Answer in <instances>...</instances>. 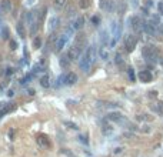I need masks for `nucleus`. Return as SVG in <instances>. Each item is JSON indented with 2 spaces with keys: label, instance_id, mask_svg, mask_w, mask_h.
Instances as JSON below:
<instances>
[{
  "label": "nucleus",
  "instance_id": "obj_1",
  "mask_svg": "<svg viewBox=\"0 0 163 157\" xmlns=\"http://www.w3.org/2000/svg\"><path fill=\"white\" fill-rule=\"evenodd\" d=\"M95 56H96L95 47H93V46H89L86 49V52L83 53L80 62H79V66H80V69H82L83 71H89V70H90L93 62H95Z\"/></svg>",
  "mask_w": 163,
  "mask_h": 157
},
{
  "label": "nucleus",
  "instance_id": "obj_2",
  "mask_svg": "<svg viewBox=\"0 0 163 157\" xmlns=\"http://www.w3.org/2000/svg\"><path fill=\"white\" fill-rule=\"evenodd\" d=\"M82 53H83V49L76 45H73L69 49V52H67V57L70 59V62H72V60H77V59H80Z\"/></svg>",
  "mask_w": 163,
  "mask_h": 157
},
{
  "label": "nucleus",
  "instance_id": "obj_3",
  "mask_svg": "<svg viewBox=\"0 0 163 157\" xmlns=\"http://www.w3.org/2000/svg\"><path fill=\"white\" fill-rule=\"evenodd\" d=\"M70 39V36L67 33H65V34H62L59 39H57V42H56V46H54V52L56 53H59V52H62L63 50V47L66 46V43H67V40Z\"/></svg>",
  "mask_w": 163,
  "mask_h": 157
},
{
  "label": "nucleus",
  "instance_id": "obj_4",
  "mask_svg": "<svg viewBox=\"0 0 163 157\" xmlns=\"http://www.w3.org/2000/svg\"><path fill=\"white\" fill-rule=\"evenodd\" d=\"M142 54L146 57L149 62H153V60L156 59V56H157L156 50H154L153 47H150V46H146V47H143V49H142Z\"/></svg>",
  "mask_w": 163,
  "mask_h": 157
},
{
  "label": "nucleus",
  "instance_id": "obj_5",
  "mask_svg": "<svg viewBox=\"0 0 163 157\" xmlns=\"http://www.w3.org/2000/svg\"><path fill=\"white\" fill-rule=\"evenodd\" d=\"M136 45H137V39H136L135 36H129V37L126 39V42H125V47H126L127 52H133Z\"/></svg>",
  "mask_w": 163,
  "mask_h": 157
},
{
  "label": "nucleus",
  "instance_id": "obj_6",
  "mask_svg": "<svg viewBox=\"0 0 163 157\" xmlns=\"http://www.w3.org/2000/svg\"><path fill=\"white\" fill-rule=\"evenodd\" d=\"M11 7H13V4H11L10 0H1L0 1V13L7 14L11 11Z\"/></svg>",
  "mask_w": 163,
  "mask_h": 157
},
{
  "label": "nucleus",
  "instance_id": "obj_7",
  "mask_svg": "<svg viewBox=\"0 0 163 157\" xmlns=\"http://www.w3.org/2000/svg\"><path fill=\"white\" fill-rule=\"evenodd\" d=\"M129 22H130L132 27H133L136 32H140V30H143V29H142V23H143V22H142V19L139 17V16H133Z\"/></svg>",
  "mask_w": 163,
  "mask_h": 157
},
{
  "label": "nucleus",
  "instance_id": "obj_8",
  "mask_svg": "<svg viewBox=\"0 0 163 157\" xmlns=\"http://www.w3.org/2000/svg\"><path fill=\"white\" fill-rule=\"evenodd\" d=\"M76 81H77V74L76 73L70 71V73L65 74V84H67V86H73Z\"/></svg>",
  "mask_w": 163,
  "mask_h": 157
},
{
  "label": "nucleus",
  "instance_id": "obj_9",
  "mask_svg": "<svg viewBox=\"0 0 163 157\" xmlns=\"http://www.w3.org/2000/svg\"><path fill=\"white\" fill-rule=\"evenodd\" d=\"M139 78L142 83H150L152 81V73L149 70H142L139 73Z\"/></svg>",
  "mask_w": 163,
  "mask_h": 157
},
{
  "label": "nucleus",
  "instance_id": "obj_10",
  "mask_svg": "<svg viewBox=\"0 0 163 157\" xmlns=\"http://www.w3.org/2000/svg\"><path fill=\"white\" fill-rule=\"evenodd\" d=\"M59 23H60V19H59V17H56V16L50 17V20H49V30H50V32L56 30V29L59 27Z\"/></svg>",
  "mask_w": 163,
  "mask_h": 157
},
{
  "label": "nucleus",
  "instance_id": "obj_11",
  "mask_svg": "<svg viewBox=\"0 0 163 157\" xmlns=\"http://www.w3.org/2000/svg\"><path fill=\"white\" fill-rule=\"evenodd\" d=\"M142 29H143V32H146V33L150 34V36L154 33V26H153L150 22H149V23L143 22V23H142Z\"/></svg>",
  "mask_w": 163,
  "mask_h": 157
},
{
  "label": "nucleus",
  "instance_id": "obj_12",
  "mask_svg": "<svg viewBox=\"0 0 163 157\" xmlns=\"http://www.w3.org/2000/svg\"><path fill=\"white\" fill-rule=\"evenodd\" d=\"M100 9L112 11L113 10V1H110V0H100Z\"/></svg>",
  "mask_w": 163,
  "mask_h": 157
},
{
  "label": "nucleus",
  "instance_id": "obj_13",
  "mask_svg": "<svg viewBox=\"0 0 163 157\" xmlns=\"http://www.w3.org/2000/svg\"><path fill=\"white\" fill-rule=\"evenodd\" d=\"M107 119L112 120V122H125V117L120 114V113H109L107 114Z\"/></svg>",
  "mask_w": 163,
  "mask_h": 157
},
{
  "label": "nucleus",
  "instance_id": "obj_14",
  "mask_svg": "<svg viewBox=\"0 0 163 157\" xmlns=\"http://www.w3.org/2000/svg\"><path fill=\"white\" fill-rule=\"evenodd\" d=\"M83 24H85V17H77L76 20L72 23V27H73L75 30H79V29L83 27Z\"/></svg>",
  "mask_w": 163,
  "mask_h": 157
},
{
  "label": "nucleus",
  "instance_id": "obj_15",
  "mask_svg": "<svg viewBox=\"0 0 163 157\" xmlns=\"http://www.w3.org/2000/svg\"><path fill=\"white\" fill-rule=\"evenodd\" d=\"M37 143H39L40 146H43V147H49V146H50L47 136H44V134H40L39 137H37Z\"/></svg>",
  "mask_w": 163,
  "mask_h": 157
},
{
  "label": "nucleus",
  "instance_id": "obj_16",
  "mask_svg": "<svg viewBox=\"0 0 163 157\" xmlns=\"http://www.w3.org/2000/svg\"><path fill=\"white\" fill-rule=\"evenodd\" d=\"M113 34H115V40L120 39V36H122V26L117 23H113Z\"/></svg>",
  "mask_w": 163,
  "mask_h": 157
},
{
  "label": "nucleus",
  "instance_id": "obj_17",
  "mask_svg": "<svg viewBox=\"0 0 163 157\" xmlns=\"http://www.w3.org/2000/svg\"><path fill=\"white\" fill-rule=\"evenodd\" d=\"M40 86H42V87H44V89L50 87V78H49V76H47V74H44V76H42V77H40Z\"/></svg>",
  "mask_w": 163,
  "mask_h": 157
},
{
  "label": "nucleus",
  "instance_id": "obj_18",
  "mask_svg": "<svg viewBox=\"0 0 163 157\" xmlns=\"http://www.w3.org/2000/svg\"><path fill=\"white\" fill-rule=\"evenodd\" d=\"M59 63H60V66L63 69H66V67H69V64H70V59L67 57V54H66V56H62L60 60H59Z\"/></svg>",
  "mask_w": 163,
  "mask_h": 157
},
{
  "label": "nucleus",
  "instance_id": "obj_19",
  "mask_svg": "<svg viewBox=\"0 0 163 157\" xmlns=\"http://www.w3.org/2000/svg\"><path fill=\"white\" fill-rule=\"evenodd\" d=\"M90 4H92V0H80V3H79L80 9H83V10L89 9V7H90Z\"/></svg>",
  "mask_w": 163,
  "mask_h": 157
},
{
  "label": "nucleus",
  "instance_id": "obj_20",
  "mask_svg": "<svg viewBox=\"0 0 163 157\" xmlns=\"http://www.w3.org/2000/svg\"><path fill=\"white\" fill-rule=\"evenodd\" d=\"M66 4V0H54V7L57 9V10H60V9H63Z\"/></svg>",
  "mask_w": 163,
  "mask_h": 157
},
{
  "label": "nucleus",
  "instance_id": "obj_21",
  "mask_svg": "<svg viewBox=\"0 0 163 157\" xmlns=\"http://www.w3.org/2000/svg\"><path fill=\"white\" fill-rule=\"evenodd\" d=\"M117 11H119V14H123L125 11H126V3L125 1H119V6H117Z\"/></svg>",
  "mask_w": 163,
  "mask_h": 157
},
{
  "label": "nucleus",
  "instance_id": "obj_22",
  "mask_svg": "<svg viewBox=\"0 0 163 157\" xmlns=\"http://www.w3.org/2000/svg\"><path fill=\"white\" fill-rule=\"evenodd\" d=\"M32 78H33V74H27V76H24L23 78H20V84H22V86H26V84H27Z\"/></svg>",
  "mask_w": 163,
  "mask_h": 157
},
{
  "label": "nucleus",
  "instance_id": "obj_23",
  "mask_svg": "<svg viewBox=\"0 0 163 157\" xmlns=\"http://www.w3.org/2000/svg\"><path fill=\"white\" fill-rule=\"evenodd\" d=\"M99 54H100V57L103 59V60H107V57H109V53H107V50L105 49V47H102L100 50H99Z\"/></svg>",
  "mask_w": 163,
  "mask_h": 157
},
{
  "label": "nucleus",
  "instance_id": "obj_24",
  "mask_svg": "<svg viewBox=\"0 0 163 157\" xmlns=\"http://www.w3.org/2000/svg\"><path fill=\"white\" fill-rule=\"evenodd\" d=\"M127 74H129V78H130V81H135L136 80V74H135V70L133 69H127Z\"/></svg>",
  "mask_w": 163,
  "mask_h": 157
},
{
  "label": "nucleus",
  "instance_id": "obj_25",
  "mask_svg": "<svg viewBox=\"0 0 163 157\" xmlns=\"http://www.w3.org/2000/svg\"><path fill=\"white\" fill-rule=\"evenodd\" d=\"M33 45L36 49H39V47H42V39L40 37H34V40H33Z\"/></svg>",
  "mask_w": 163,
  "mask_h": 157
},
{
  "label": "nucleus",
  "instance_id": "obj_26",
  "mask_svg": "<svg viewBox=\"0 0 163 157\" xmlns=\"http://www.w3.org/2000/svg\"><path fill=\"white\" fill-rule=\"evenodd\" d=\"M115 62H116V64H120V66L123 64V59H122V56H120L119 53L115 56Z\"/></svg>",
  "mask_w": 163,
  "mask_h": 157
},
{
  "label": "nucleus",
  "instance_id": "obj_27",
  "mask_svg": "<svg viewBox=\"0 0 163 157\" xmlns=\"http://www.w3.org/2000/svg\"><path fill=\"white\" fill-rule=\"evenodd\" d=\"M65 126L70 127V129H73V130H77V124L72 123V122H67V120H66V122H65Z\"/></svg>",
  "mask_w": 163,
  "mask_h": 157
},
{
  "label": "nucleus",
  "instance_id": "obj_28",
  "mask_svg": "<svg viewBox=\"0 0 163 157\" xmlns=\"http://www.w3.org/2000/svg\"><path fill=\"white\" fill-rule=\"evenodd\" d=\"M17 32H19V34H20L22 37H24V29H23L22 23H19V24H17Z\"/></svg>",
  "mask_w": 163,
  "mask_h": 157
},
{
  "label": "nucleus",
  "instance_id": "obj_29",
  "mask_svg": "<svg viewBox=\"0 0 163 157\" xmlns=\"http://www.w3.org/2000/svg\"><path fill=\"white\" fill-rule=\"evenodd\" d=\"M92 23H93L95 26H98L99 23H100V17H99V16H93V17H92Z\"/></svg>",
  "mask_w": 163,
  "mask_h": 157
},
{
  "label": "nucleus",
  "instance_id": "obj_30",
  "mask_svg": "<svg viewBox=\"0 0 163 157\" xmlns=\"http://www.w3.org/2000/svg\"><path fill=\"white\" fill-rule=\"evenodd\" d=\"M4 70H6V71H4V74H6V76H11V74H13V73H14V70H13V69H4Z\"/></svg>",
  "mask_w": 163,
  "mask_h": 157
},
{
  "label": "nucleus",
  "instance_id": "obj_31",
  "mask_svg": "<svg viewBox=\"0 0 163 157\" xmlns=\"http://www.w3.org/2000/svg\"><path fill=\"white\" fill-rule=\"evenodd\" d=\"M157 110H159L160 114H163V101H159V103H157Z\"/></svg>",
  "mask_w": 163,
  "mask_h": 157
},
{
  "label": "nucleus",
  "instance_id": "obj_32",
  "mask_svg": "<svg viewBox=\"0 0 163 157\" xmlns=\"http://www.w3.org/2000/svg\"><path fill=\"white\" fill-rule=\"evenodd\" d=\"M10 47H11V50H16L17 49V43L14 40H10Z\"/></svg>",
  "mask_w": 163,
  "mask_h": 157
},
{
  "label": "nucleus",
  "instance_id": "obj_33",
  "mask_svg": "<svg viewBox=\"0 0 163 157\" xmlns=\"http://www.w3.org/2000/svg\"><path fill=\"white\" fill-rule=\"evenodd\" d=\"M3 37H4V39H9V32H7V29H3Z\"/></svg>",
  "mask_w": 163,
  "mask_h": 157
},
{
  "label": "nucleus",
  "instance_id": "obj_34",
  "mask_svg": "<svg viewBox=\"0 0 163 157\" xmlns=\"http://www.w3.org/2000/svg\"><path fill=\"white\" fill-rule=\"evenodd\" d=\"M79 139H80V141H82V143H85V144H87V143H89V141H87V139L85 137V136H80Z\"/></svg>",
  "mask_w": 163,
  "mask_h": 157
},
{
  "label": "nucleus",
  "instance_id": "obj_35",
  "mask_svg": "<svg viewBox=\"0 0 163 157\" xmlns=\"http://www.w3.org/2000/svg\"><path fill=\"white\" fill-rule=\"evenodd\" d=\"M153 4H154V0H147V3H146V6H147V7H152Z\"/></svg>",
  "mask_w": 163,
  "mask_h": 157
},
{
  "label": "nucleus",
  "instance_id": "obj_36",
  "mask_svg": "<svg viewBox=\"0 0 163 157\" xmlns=\"http://www.w3.org/2000/svg\"><path fill=\"white\" fill-rule=\"evenodd\" d=\"M157 7H159V13L163 14V3H159V4H157Z\"/></svg>",
  "mask_w": 163,
  "mask_h": 157
},
{
  "label": "nucleus",
  "instance_id": "obj_37",
  "mask_svg": "<svg viewBox=\"0 0 163 157\" xmlns=\"http://www.w3.org/2000/svg\"><path fill=\"white\" fill-rule=\"evenodd\" d=\"M6 94H7L9 97H13V96H14V91L10 89V90H7V93H6Z\"/></svg>",
  "mask_w": 163,
  "mask_h": 157
},
{
  "label": "nucleus",
  "instance_id": "obj_38",
  "mask_svg": "<svg viewBox=\"0 0 163 157\" xmlns=\"http://www.w3.org/2000/svg\"><path fill=\"white\" fill-rule=\"evenodd\" d=\"M27 93H29V94H30V96H34V93H36V91H34V90H27Z\"/></svg>",
  "mask_w": 163,
  "mask_h": 157
},
{
  "label": "nucleus",
  "instance_id": "obj_39",
  "mask_svg": "<svg viewBox=\"0 0 163 157\" xmlns=\"http://www.w3.org/2000/svg\"><path fill=\"white\" fill-rule=\"evenodd\" d=\"M156 94H157V91H150V94H149V96H153V97H154Z\"/></svg>",
  "mask_w": 163,
  "mask_h": 157
},
{
  "label": "nucleus",
  "instance_id": "obj_40",
  "mask_svg": "<svg viewBox=\"0 0 163 157\" xmlns=\"http://www.w3.org/2000/svg\"><path fill=\"white\" fill-rule=\"evenodd\" d=\"M133 6H137V0H133Z\"/></svg>",
  "mask_w": 163,
  "mask_h": 157
},
{
  "label": "nucleus",
  "instance_id": "obj_41",
  "mask_svg": "<svg viewBox=\"0 0 163 157\" xmlns=\"http://www.w3.org/2000/svg\"><path fill=\"white\" fill-rule=\"evenodd\" d=\"M27 3H29V4H32V3H34V0H29Z\"/></svg>",
  "mask_w": 163,
  "mask_h": 157
},
{
  "label": "nucleus",
  "instance_id": "obj_42",
  "mask_svg": "<svg viewBox=\"0 0 163 157\" xmlns=\"http://www.w3.org/2000/svg\"><path fill=\"white\" fill-rule=\"evenodd\" d=\"M1 91H3V86H0V93H1Z\"/></svg>",
  "mask_w": 163,
  "mask_h": 157
}]
</instances>
